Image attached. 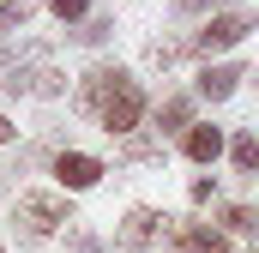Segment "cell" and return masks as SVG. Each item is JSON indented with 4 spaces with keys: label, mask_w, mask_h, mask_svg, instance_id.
Instances as JSON below:
<instances>
[{
    "label": "cell",
    "mask_w": 259,
    "mask_h": 253,
    "mask_svg": "<svg viewBox=\"0 0 259 253\" xmlns=\"http://www.w3.org/2000/svg\"><path fill=\"white\" fill-rule=\"evenodd\" d=\"M109 30H115V24H109V18H91V24H78V43H103V36H109Z\"/></svg>",
    "instance_id": "obj_16"
},
{
    "label": "cell",
    "mask_w": 259,
    "mask_h": 253,
    "mask_svg": "<svg viewBox=\"0 0 259 253\" xmlns=\"http://www.w3.org/2000/svg\"><path fill=\"white\" fill-rule=\"evenodd\" d=\"M181 145H187L193 163H217V157H223V133H217V126H193Z\"/></svg>",
    "instance_id": "obj_9"
},
{
    "label": "cell",
    "mask_w": 259,
    "mask_h": 253,
    "mask_svg": "<svg viewBox=\"0 0 259 253\" xmlns=\"http://www.w3.org/2000/svg\"><path fill=\"white\" fill-rule=\"evenodd\" d=\"M235 85H241V66H229V61H223V66H205V72H199V97H205V103H223Z\"/></svg>",
    "instance_id": "obj_7"
},
{
    "label": "cell",
    "mask_w": 259,
    "mask_h": 253,
    "mask_svg": "<svg viewBox=\"0 0 259 253\" xmlns=\"http://www.w3.org/2000/svg\"><path fill=\"white\" fill-rule=\"evenodd\" d=\"M55 175H61V187L84 193V187H97V181H103V163H97V157H84V151H61V157H55Z\"/></svg>",
    "instance_id": "obj_5"
},
{
    "label": "cell",
    "mask_w": 259,
    "mask_h": 253,
    "mask_svg": "<svg viewBox=\"0 0 259 253\" xmlns=\"http://www.w3.org/2000/svg\"><path fill=\"white\" fill-rule=\"evenodd\" d=\"M6 139H12V121H6V115H0V145H6Z\"/></svg>",
    "instance_id": "obj_19"
},
{
    "label": "cell",
    "mask_w": 259,
    "mask_h": 253,
    "mask_svg": "<svg viewBox=\"0 0 259 253\" xmlns=\"http://www.w3.org/2000/svg\"><path fill=\"white\" fill-rule=\"evenodd\" d=\"M84 6H91V0H55V18L72 24V18H84Z\"/></svg>",
    "instance_id": "obj_17"
},
{
    "label": "cell",
    "mask_w": 259,
    "mask_h": 253,
    "mask_svg": "<svg viewBox=\"0 0 259 253\" xmlns=\"http://www.w3.org/2000/svg\"><path fill=\"white\" fill-rule=\"evenodd\" d=\"M139 115H145V91H139V78H121L109 91V103H103V126L109 133H133Z\"/></svg>",
    "instance_id": "obj_3"
},
{
    "label": "cell",
    "mask_w": 259,
    "mask_h": 253,
    "mask_svg": "<svg viewBox=\"0 0 259 253\" xmlns=\"http://www.w3.org/2000/svg\"><path fill=\"white\" fill-rule=\"evenodd\" d=\"M253 24H259L253 12H217V18H211V24H205V30L193 36V55H217V49H235V43H241V36L253 30Z\"/></svg>",
    "instance_id": "obj_2"
},
{
    "label": "cell",
    "mask_w": 259,
    "mask_h": 253,
    "mask_svg": "<svg viewBox=\"0 0 259 253\" xmlns=\"http://www.w3.org/2000/svg\"><path fill=\"white\" fill-rule=\"evenodd\" d=\"M30 12H36V0H6L0 6V36H12L18 24H30Z\"/></svg>",
    "instance_id": "obj_12"
},
{
    "label": "cell",
    "mask_w": 259,
    "mask_h": 253,
    "mask_svg": "<svg viewBox=\"0 0 259 253\" xmlns=\"http://www.w3.org/2000/svg\"><path fill=\"white\" fill-rule=\"evenodd\" d=\"M0 253H6V247H0Z\"/></svg>",
    "instance_id": "obj_20"
},
{
    "label": "cell",
    "mask_w": 259,
    "mask_h": 253,
    "mask_svg": "<svg viewBox=\"0 0 259 253\" xmlns=\"http://www.w3.org/2000/svg\"><path fill=\"white\" fill-rule=\"evenodd\" d=\"M175 241H181V253H229V241L217 229H205V223H181Z\"/></svg>",
    "instance_id": "obj_8"
},
{
    "label": "cell",
    "mask_w": 259,
    "mask_h": 253,
    "mask_svg": "<svg viewBox=\"0 0 259 253\" xmlns=\"http://www.w3.org/2000/svg\"><path fill=\"white\" fill-rule=\"evenodd\" d=\"M157 133H193V103L187 97H169L157 109Z\"/></svg>",
    "instance_id": "obj_10"
},
{
    "label": "cell",
    "mask_w": 259,
    "mask_h": 253,
    "mask_svg": "<svg viewBox=\"0 0 259 253\" xmlns=\"http://www.w3.org/2000/svg\"><path fill=\"white\" fill-rule=\"evenodd\" d=\"M18 223H24V235H55L72 217H66L61 193H24V199H18Z\"/></svg>",
    "instance_id": "obj_1"
},
{
    "label": "cell",
    "mask_w": 259,
    "mask_h": 253,
    "mask_svg": "<svg viewBox=\"0 0 259 253\" xmlns=\"http://www.w3.org/2000/svg\"><path fill=\"white\" fill-rule=\"evenodd\" d=\"M163 235H169V217L151 211V205H133L127 217H121V247H157Z\"/></svg>",
    "instance_id": "obj_4"
},
{
    "label": "cell",
    "mask_w": 259,
    "mask_h": 253,
    "mask_svg": "<svg viewBox=\"0 0 259 253\" xmlns=\"http://www.w3.org/2000/svg\"><path fill=\"white\" fill-rule=\"evenodd\" d=\"M181 55H193V43H151V66H175Z\"/></svg>",
    "instance_id": "obj_15"
},
{
    "label": "cell",
    "mask_w": 259,
    "mask_h": 253,
    "mask_svg": "<svg viewBox=\"0 0 259 253\" xmlns=\"http://www.w3.org/2000/svg\"><path fill=\"white\" fill-rule=\"evenodd\" d=\"M205 6H217V0H181V12H205Z\"/></svg>",
    "instance_id": "obj_18"
},
{
    "label": "cell",
    "mask_w": 259,
    "mask_h": 253,
    "mask_svg": "<svg viewBox=\"0 0 259 253\" xmlns=\"http://www.w3.org/2000/svg\"><path fill=\"white\" fill-rule=\"evenodd\" d=\"M223 223H229L235 235H259V211H253V205H229V211H223Z\"/></svg>",
    "instance_id": "obj_14"
},
{
    "label": "cell",
    "mask_w": 259,
    "mask_h": 253,
    "mask_svg": "<svg viewBox=\"0 0 259 253\" xmlns=\"http://www.w3.org/2000/svg\"><path fill=\"white\" fill-rule=\"evenodd\" d=\"M121 157H127V163H163V139H127Z\"/></svg>",
    "instance_id": "obj_13"
},
{
    "label": "cell",
    "mask_w": 259,
    "mask_h": 253,
    "mask_svg": "<svg viewBox=\"0 0 259 253\" xmlns=\"http://www.w3.org/2000/svg\"><path fill=\"white\" fill-rule=\"evenodd\" d=\"M229 157H235L241 175H259V133H241V139L229 145Z\"/></svg>",
    "instance_id": "obj_11"
},
{
    "label": "cell",
    "mask_w": 259,
    "mask_h": 253,
    "mask_svg": "<svg viewBox=\"0 0 259 253\" xmlns=\"http://www.w3.org/2000/svg\"><path fill=\"white\" fill-rule=\"evenodd\" d=\"M121 78H127L121 66H91V72H84V85H78V109L103 115V103H109V91H115Z\"/></svg>",
    "instance_id": "obj_6"
}]
</instances>
